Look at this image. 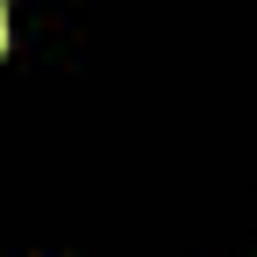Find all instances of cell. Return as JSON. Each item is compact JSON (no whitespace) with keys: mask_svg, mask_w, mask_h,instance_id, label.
<instances>
[{"mask_svg":"<svg viewBox=\"0 0 257 257\" xmlns=\"http://www.w3.org/2000/svg\"><path fill=\"white\" fill-rule=\"evenodd\" d=\"M0 50H8V0H0Z\"/></svg>","mask_w":257,"mask_h":257,"instance_id":"6da1fadb","label":"cell"}]
</instances>
